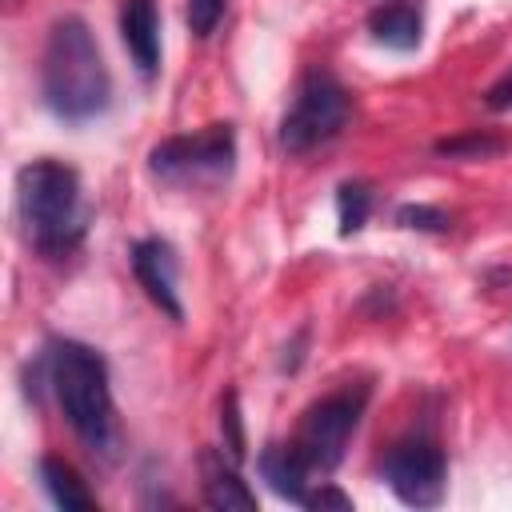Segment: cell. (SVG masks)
Returning a JSON list of instances; mask_svg holds the SVG:
<instances>
[{"mask_svg": "<svg viewBox=\"0 0 512 512\" xmlns=\"http://www.w3.org/2000/svg\"><path fill=\"white\" fill-rule=\"evenodd\" d=\"M32 376L40 380L32 392L48 388L76 432V440L104 464H116L120 456V424H116V404L108 388V364L92 344H80L72 336H52L36 364Z\"/></svg>", "mask_w": 512, "mask_h": 512, "instance_id": "obj_1", "label": "cell"}, {"mask_svg": "<svg viewBox=\"0 0 512 512\" xmlns=\"http://www.w3.org/2000/svg\"><path fill=\"white\" fill-rule=\"evenodd\" d=\"M40 100L64 124H88L112 108V72L84 16H56L40 52Z\"/></svg>", "mask_w": 512, "mask_h": 512, "instance_id": "obj_2", "label": "cell"}, {"mask_svg": "<svg viewBox=\"0 0 512 512\" xmlns=\"http://www.w3.org/2000/svg\"><path fill=\"white\" fill-rule=\"evenodd\" d=\"M16 216L24 240L44 256L60 260L84 240V196L80 172L64 160L40 156L16 172Z\"/></svg>", "mask_w": 512, "mask_h": 512, "instance_id": "obj_3", "label": "cell"}, {"mask_svg": "<svg viewBox=\"0 0 512 512\" xmlns=\"http://www.w3.org/2000/svg\"><path fill=\"white\" fill-rule=\"evenodd\" d=\"M348 116H352L348 88L328 68L312 64V68H304L296 96H292V108L280 120V148L288 156H304V152L336 140L344 132Z\"/></svg>", "mask_w": 512, "mask_h": 512, "instance_id": "obj_4", "label": "cell"}, {"mask_svg": "<svg viewBox=\"0 0 512 512\" xmlns=\"http://www.w3.org/2000/svg\"><path fill=\"white\" fill-rule=\"evenodd\" d=\"M232 168H236V128L228 120L208 124L188 136H168V140L152 144V152H148V172L156 180L180 184V188L220 184L232 176Z\"/></svg>", "mask_w": 512, "mask_h": 512, "instance_id": "obj_5", "label": "cell"}, {"mask_svg": "<svg viewBox=\"0 0 512 512\" xmlns=\"http://www.w3.org/2000/svg\"><path fill=\"white\" fill-rule=\"evenodd\" d=\"M364 404H368V384H348V388L328 392V396H320L316 404L304 408L292 444L308 460L312 472L340 468V460L348 452V440H352V432L364 416Z\"/></svg>", "mask_w": 512, "mask_h": 512, "instance_id": "obj_6", "label": "cell"}, {"mask_svg": "<svg viewBox=\"0 0 512 512\" xmlns=\"http://www.w3.org/2000/svg\"><path fill=\"white\" fill-rule=\"evenodd\" d=\"M380 476L408 508H436L448 488V456L432 436H408L384 452Z\"/></svg>", "mask_w": 512, "mask_h": 512, "instance_id": "obj_7", "label": "cell"}, {"mask_svg": "<svg viewBox=\"0 0 512 512\" xmlns=\"http://www.w3.org/2000/svg\"><path fill=\"white\" fill-rule=\"evenodd\" d=\"M128 260H132V272H136V284L148 292V300L168 316V320H184V304H180V260H176V248L160 236H144L128 248Z\"/></svg>", "mask_w": 512, "mask_h": 512, "instance_id": "obj_8", "label": "cell"}, {"mask_svg": "<svg viewBox=\"0 0 512 512\" xmlns=\"http://www.w3.org/2000/svg\"><path fill=\"white\" fill-rule=\"evenodd\" d=\"M200 492H204V504L216 512H252L256 508V492L240 480L236 460L224 456V448L200 452Z\"/></svg>", "mask_w": 512, "mask_h": 512, "instance_id": "obj_9", "label": "cell"}, {"mask_svg": "<svg viewBox=\"0 0 512 512\" xmlns=\"http://www.w3.org/2000/svg\"><path fill=\"white\" fill-rule=\"evenodd\" d=\"M120 36H124V48H128L132 64L140 68V76L152 80L156 68H160V12H156V0H124Z\"/></svg>", "mask_w": 512, "mask_h": 512, "instance_id": "obj_10", "label": "cell"}, {"mask_svg": "<svg viewBox=\"0 0 512 512\" xmlns=\"http://www.w3.org/2000/svg\"><path fill=\"white\" fill-rule=\"evenodd\" d=\"M256 468H260V476L268 480V488H272L276 496H284V500H292V504H304L312 468H308V460L296 452V444H264L260 456H256Z\"/></svg>", "mask_w": 512, "mask_h": 512, "instance_id": "obj_11", "label": "cell"}, {"mask_svg": "<svg viewBox=\"0 0 512 512\" xmlns=\"http://www.w3.org/2000/svg\"><path fill=\"white\" fill-rule=\"evenodd\" d=\"M368 32L376 44L396 48V52H412L424 36V16L412 0H384L368 12Z\"/></svg>", "mask_w": 512, "mask_h": 512, "instance_id": "obj_12", "label": "cell"}, {"mask_svg": "<svg viewBox=\"0 0 512 512\" xmlns=\"http://www.w3.org/2000/svg\"><path fill=\"white\" fill-rule=\"evenodd\" d=\"M40 480H44V492L52 496L56 508H64V512H88V508H96V496L88 492V484L80 480V472L72 464H64V460L44 456L40 460Z\"/></svg>", "mask_w": 512, "mask_h": 512, "instance_id": "obj_13", "label": "cell"}, {"mask_svg": "<svg viewBox=\"0 0 512 512\" xmlns=\"http://www.w3.org/2000/svg\"><path fill=\"white\" fill-rule=\"evenodd\" d=\"M336 212H340V236H356L368 224L372 212V188L364 180H344L336 188Z\"/></svg>", "mask_w": 512, "mask_h": 512, "instance_id": "obj_14", "label": "cell"}, {"mask_svg": "<svg viewBox=\"0 0 512 512\" xmlns=\"http://www.w3.org/2000/svg\"><path fill=\"white\" fill-rule=\"evenodd\" d=\"M500 148H504V140L500 136H488V132H460V136L436 140V152L440 156H464V160H480V156H492Z\"/></svg>", "mask_w": 512, "mask_h": 512, "instance_id": "obj_15", "label": "cell"}, {"mask_svg": "<svg viewBox=\"0 0 512 512\" xmlns=\"http://www.w3.org/2000/svg\"><path fill=\"white\" fill-rule=\"evenodd\" d=\"M220 432H224V452L240 464L244 460V420H240V396L232 388L220 400Z\"/></svg>", "mask_w": 512, "mask_h": 512, "instance_id": "obj_16", "label": "cell"}, {"mask_svg": "<svg viewBox=\"0 0 512 512\" xmlns=\"http://www.w3.org/2000/svg\"><path fill=\"white\" fill-rule=\"evenodd\" d=\"M396 224L416 228V232H448L452 220L440 208H432V204H400L396 208Z\"/></svg>", "mask_w": 512, "mask_h": 512, "instance_id": "obj_17", "label": "cell"}, {"mask_svg": "<svg viewBox=\"0 0 512 512\" xmlns=\"http://www.w3.org/2000/svg\"><path fill=\"white\" fill-rule=\"evenodd\" d=\"M224 8H228V0H188V8H184V16H188V28H192V36H212L216 32V24L224 20Z\"/></svg>", "mask_w": 512, "mask_h": 512, "instance_id": "obj_18", "label": "cell"}, {"mask_svg": "<svg viewBox=\"0 0 512 512\" xmlns=\"http://www.w3.org/2000/svg\"><path fill=\"white\" fill-rule=\"evenodd\" d=\"M304 508H336V512H348V508H352V500H348L340 488L324 484L320 492H308V496H304Z\"/></svg>", "mask_w": 512, "mask_h": 512, "instance_id": "obj_19", "label": "cell"}, {"mask_svg": "<svg viewBox=\"0 0 512 512\" xmlns=\"http://www.w3.org/2000/svg\"><path fill=\"white\" fill-rule=\"evenodd\" d=\"M484 104L492 108V112H504V108H512V68L484 92Z\"/></svg>", "mask_w": 512, "mask_h": 512, "instance_id": "obj_20", "label": "cell"}]
</instances>
